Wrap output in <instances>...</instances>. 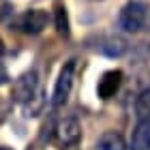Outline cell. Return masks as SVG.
<instances>
[{
  "mask_svg": "<svg viewBox=\"0 0 150 150\" xmlns=\"http://www.w3.org/2000/svg\"><path fill=\"white\" fill-rule=\"evenodd\" d=\"M146 15H148V9L144 2H139V0H131V2H127L122 6L120 15H118V26L125 32H139L144 28L146 24Z\"/></svg>",
  "mask_w": 150,
  "mask_h": 150,
  "instance_id": "1",
  "label": "cell"
},
{
  "mask_svg": "<svg viewBox=\"0 0 150 150\" xmlns=\"http://www.w3.org/2000/svg\"><path fill=\"white\" fill-rule=\"evenodd\" d=\"M73 79H75V60H69V62L60 69L56 86H54V94H52V105L54 107H62L67 101H69Z\"/></svg>",
  "mask_w": 150,
  "mask_h": 150,
  "instance_id": "2",
  "label": "cell"
},
{
  "mask_svg": "<svg viewBox=\"0 0 150 150\" xmlns=\"http://www.w3.org/2000/svg\"><path fill=\"white\" fill-rule=\"evenodd\" d=\"M37 90H39V75H37L35 69H32V71L22 73L15 81H13L11 97H13V101H17V103L22 105V103H26V101H28Z\"/></svg>",
  "mask_w": 150,
  "mask_h": 150,
  "instance_id": "3",
  "label": "cell"
},
{
  "mask_svg": "<svg viewBox=\"0 0 150 150\" xmlns=\"http://www.w3.org/2000/svg\"><path fill=\"white\" fill-rule=\"evenodd\" d=\"M81 137V127H79V120L73 118V116H67L58 122L56 127V139L60 142L62 146H73L77 144Z\"/></svg>",
  "mask_w": 150,
  "mask_h": 150,
  "instance_id": "4",
  "label": "cell"
},
{
  "mask_svg": "<svg viewBox=\"0 0 150 150\" xmlns=\"http://www.w3.org/2000/svg\"><path fill=\"white\" fill-rule=\"evenodd\" d=\"M50 22V15H47V11L43 9H30L26 11L22 17H19V28H22L26 35H39V32H43V28L47 26Z\"/></svg>",
  "mask_w": 150,
  "mask_h": 150,
  "instance_id": "5",
  "label": "cell"
},
{
  "mask_svg": "<svg viewBox=\"0 0 150 150\" xmlns=\"http://www.w3.org/2000/svg\"><path fill=\"white\" fill-rule=\"evenodd\" d=\"M120 86H122V71H118V69L105 71L103 75H101L99 84H97V94H99V99L107 101V99L116 97V92L120 90Z\"/></svg>",
  "mask_w": 150,
  "mask_h": 150,
  "instance_id": "6",
  "label": "cell"
},
{
  "mask_svg": "<svg viewBox=\"0 0 150 150\" xmlns=\"http://www.w3.org/2000/svg\"><path fill=\"white\" fill-rule=\"evenodd\" d=\"M131 150H150V118H139L131 135Z\"/></svg>",
  "mask_w": 150,
  "mask_h": 150,
  "instance_id": "7",
  "label": "cell"
},
{
  "mask_svg": "<svg viewBox=\"0 0 150 150\" xmlns=\"http://www.w3.org/2000/svg\"><path fill=\"white\" fill-rule=\"evenodd\" d=\"M97 50H99L101 54H105V56H110V58H120L122 54L127 52V41L122 39V37L110 35V37H105V39L99 41V47H97Z\"/></svg>",
  "mask_w": 150,
  "mask_h": 150,
  "instance_id": "8",
  "label": "cell"
},
{
  "mask_svg": "<svg viewBox=\"0 0 150 150\" xmlns=\"http://www.w3.org/2000/svg\"><path fill=\"white\" fill-rule=\"evenodd\" d=\"M45 103H47V97H45V92L39 90L32 94V97L26 101V103H22V110H24V116L26 118H37V116L43 112V107H45Z\"/></svg>",
  "mask_w": 150,
  "mask_h": 150,
  "instance_id": "9",
  "label": "cell"
},
{
  "mask_svg": "<svg viewBox=\"0 0 150 150\" xmlns=\"http://www.w3.org/2000/svg\"><path fill=\"white\" fill-rule=\"evenodd\" d=\"M94 150H127V144H125V139H122L120 133L107 131V133H103L99 137Z\"/></svg>",
  "mask_w": 150,
  "mask_h": 150,
  "instance_id": "10",
  "label": "cell"
},
{
  "mask_svg": "<svg viewBox=\"0 0 150 150\" xmlns=\"http://www.w3.org/2000/svg\"><path fill=\"white\" fill-rule=\"evenodd\" d=\"M54 22H56V30L58 35L62 37H69V15H67V9L64 6H56V11H54Z\"/></svg>",
  "mask_w": 150,
  "mask_h": 150,
  "instance_id": "11",
  "label": "cell"
},
{
  "mask_svg": "<svg viewBox=\"0 0 150 150\" xmlns=\"http://www.w3.org/2000/svg\"><path fill=\"white\" fill-rule=\"evenodd\" d=\"M135 114L139 118H150V88L139 92L137 101H135Z\"/></svg>",
  "mask_w": 150,
  "mask_h": 150,
  "instance_id": "12",
  "label": "cell"
},
{
  "mask_svg": "<svg viewBox=\"0 0 150 150\" xmlns=\"http://www.w3.org/2000/svg\"><path fill=\"white\" fill-rule=\"evenodd\" d=\"M4 81H9V73H6V69L2 64H0V86H2Z\"/></svg>",
  "mask_w": 150,
  "mask_h": 150,
  "instance_id": "13",
  "label": "cell"
},
{
  "mask_svg": "<svg viewBox=\"0 0 150 150\" xmlns=\"http://www.w3.org/2000/svg\"><path fill=\"white\" fill-rule=\"evenodd\" d=\"M2 54H4V45H2V41H0V58H2Z\"/></svg>",
  "mask_w": 150,
  "mask_h": 150,
  "instance_id": "14",
  "label": "cell"
},
{
  "mask_svg": "<svg viewBox=\"0 0 150 150\" xmlns=\"http://www.w3.org/2000/svg\"><path fill=\"white\" fill-rule=\"evenodd\" d=\"M0 150H11V148H2V146H0Z\"/></svg>",
  "mask_w": 150,
  "mask_h": 150,
  "instance_id": "15",
  "label": "cell"
}]
</instances>
